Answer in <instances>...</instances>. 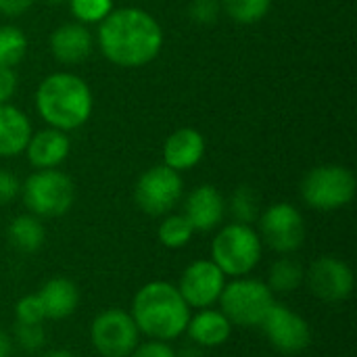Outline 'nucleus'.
Here are the masks:
<instances>
[{
  "label": "nucleus",
  "mask_w": 357,
  "mask_h": 357,
  "mask_svg": "<svg viewBox=\"0 0 357 357\" xmlns=\"http://www.w3.org/2000/svg\"><path fill=\"white\" fill-rule=\"evenodd\" d=\"M98 44L111 63L119 67H142L159 54L163 31L146 10L119 8L100 21Z\"/></svg>",
  "instance_id": "f257e3e1"
},
{
  "label": "nucleus",
  "mask_w": 357,
  "mask_h": 357,
  "mask_svg": "<svg viewBox=\"0 0 357 357\" xmlns=\"http://www.w3.org/2000/svg\"><path fill=\"white\" fill-rule=\"evenodd\" d=\"M140 333L155 341H174L186 333L190 307L182 299L178 287L157 280L144 284L132 301L130 314Z\"/></svg>",
  "instance_id": "f03ea898"
},
{
  "label": "nucleus",
  "mask_w": 357,
  "mask_h": 357,
  "mask_svg": "<svg viewBox=\"0 0 357 357\" xmlns=\"http://www.w3.org/2000/svg\"><path fill=\"white\" fill-rule=\"evenodd\" d=\"M38 113L56 130H75L92 113V92L88 84L73 73L48 75L36 94Z\"/></svg>",
  "instance_id": "7ed1b4c3"
},
{
  "label": "nucleus",
  "mask_w": 357,
  "mask_h": 357,
  "mask_svg": "<svg viewBox=\"0 0 357 357\" xmlns=\"http://www.w3.org/2000/svg\"><path fill=\"white\" fill-rule=\"evenodd\" d=\"M261 259V238L247 224H230L218 232L211 245V261L232 278L247 276Z\"/></svg>",
  "instance_id": "20e7f679"
},
{
  "label": "nucleus",
  "mask_w": 357,
  "mask_h": 357,
  "mask_svg": "<svg viewBox=\"0 0 357 357\" xmlns=\"http://www.w3.org/2000/svg\"><path fill=\"white\" fill-rule=\"evenodd\" d=\"M220 312L230 320L234 326H259L266 318L268 310L274 305V293L270 287L255 278H234L226 282L220 295Z\"/></svg>",
  "instance_id": "39448f33"
},
{
  "label": "nucleus",
  "mask_w": 357,
  "mask_h": 357,
  "mask_svg": "<svg viewBox=\"0 0 357 357\" xmlns=\"http://www.w3.org/2000/svg\"><path fill=\"white\" fill-rule=\"evenodd\" d=\"M23 201L36 218H59L71 209L75 188L67 174L59 169H38L23 184Z\"/></svg>",
  "instance_id": "423d86ee"
},
{
  "label": "nucleus",
  "mask_w": 357,
  "mask_h": 357,
  "mask_svg": "<svg viewBox=\"0 0 357 357\" xmlns=\"http://www.w3.org/2000/svg\"><path fill=\"white\" fill-rule=\"evenodd\" d=\"M301 195L305 203L314 209H341L351 203L356 195V178L347 167L320 165L305 176L301 184Z\"/></svg>",
  "instance_id": "0eeeda50"
},
{
  "label": "nucleus",
  "mask_w": 357,
  "mask_h": 357,
  "mask_svg": "<svg viewBox=\"0 0 357 357\" xmlns=\"http://www.w3.org/2000/svg\"><path fill=\"white\" fill-rule=\"evenodd\" d=\"M182 197V178L167 165H155L146 169L134 188L136 205L146 215H167Z\"/></svg>",
  "instance_id": "6e6552de"
},
{
  "label": "nucleus",
  "mask_w": 357,
  "mask_h": 357,
  "mask_svg": "<svg viewBox=\"0 0 357 357\" xmlns=\"http://www.w3.org/2000/svg\"><path fill=\"white\" fill-rule=\"evenodd\" d=\"M138 326L123 310H105L90 328V339L100 357H130L138 345Z\"/></svg>",
  "instance_id": "1a4fd4ad"
},
{
  "label": "nucleus",
  "mask_w": 357,
  "mask_h": 357,
  "mask_svg": "<svg viewBox=\"0 0 357 357\" xmlns=\"http://www.w3.org/2000/svg\"><path fill=\"white\" fill-rule=\"evenodd\" d=\"M259 230L264 243L278 253H293L305 241L303 215L289 203H276L259 218Z\"/></svg>",
  "instance_id": "9d476101"
},
{
  "label": "nucleus",
  "mask_w": 357,
  "mask_h": 357,
  "mask_svg": "<svg viewBox=\"0 0 357 357\" xmlns=\"http://www.w3.org/2000/svg\"><path fill=\"white\" fill-rule=\"evenodd\" d=\"M261 331L268 337V341L272 343V347H276L280 354H301L303 349L310 347L312 343V331L310 324L295 314L293 310H289L287 305H280L274 301V305L268 310L266 318L261 320Z\"/></svg>",
  "instance_id": "9b49d317"
},
{
  "label": "nucleus",
  "mask_w": 357,
  "mask_h": 357,
  "mask_svg": "<svg viewBox=\"0 0 357 357\" xmlns=\"http://www.w3.org/2000/svg\"><path fill=\"white\" fill-rule=\"evenodd\" d=\"M224 287L226 274L211 259H197L182 272L178 291L188 307L205 310L220 299Z\"/></svg>",
  "instance_id": "f8f14e48"
},
{
  "label": "nucleus",
  "mask_w": 357,
  "mask_h": 357,
  "mask_svg": "<svg viewBox=\"0 0 357 357\" xmlns=\"http://www.w3.org/2000/svg\"><path fill=\"white\" fill-rule=\"evenodd\" d=\"M307 287L314 293V297L328 301V303H339L345 301L351 291H354V272L351 268L341 261L339 257L326 255L316 259L307 274Z\"/></svg>",
  "instance_id": "ddd939ff"
},
{
  "label": "nucleus",
  "mask_w": 357,
  "mask_h": 357,
  "mask_svg": "<svg viewBox=\"0 0 357 357\" xmlns=\"http://www.w3.org/2000/svg\"><path fill=\"white\" fill-rule=\"evenodd\" d=\"M224 211L226 203L220 190L209 184H203L188 195L182 215L190 222L195 232H209L220 226V222L224 220Z\"/></svg>",
  "instance_id": "4468645a"
},
{
  "label": "nucleus",
  "mask_w": 357,
  "mask_h": 357,
  "mask_svg": "<svg viewBox=\"0 0 357 357\" xmlns=\"http://www.w3.org/2000/svg\"><path fill=\"white\" fill-rule=\"evenodd\" d=\"M203 153H205V140L192 128L176 130L165 140V146H163L165 165L172 167L174 172L192 169L203 159Z\"/></svg>",
  "instance_id": "2eb2a0df"
},
{
  "label": "nucleus",
  "mask_w": 357,
  "mask_h": 357,
  "mask_svg": "<svg viewBox=\"0 0 357 357\" xmlns=\"http://www.w3.org/2000/svg\"><path fill=\"white\" fill-rule=\"evenodd\" d=\"M29 163L38 169H54L69 155V138L63 130L48 128L33 134L27 142Z\"/></svg>",
  "instance_id": "dca6fc26"
},
{
  "label": "nucleus",
  "mask_w": 357,
  "mask_h": 357,
  "mask_svg": "<svg viewBox=\"0 0 357 357\" xmlns=\"http://www.w3.org/2000/svg\"><path fill=\"white\" fill-rule=\"evenodd\" d=\"M50 50L54 59H59L61 63H67V65L82 63L84 59H88L92 50L90 31L82 23L61 25L50 36Z\"/></svg>",
  "instance_id": "f3484780"
},
{
  "label": "nucleus",
  "mask_w": 357,
  "mask_h": 357,
  "mask_svg": "<svg viewBox=\"0 0 357 357\" xmlns=\"http://www.w3.org/2000/svg\"><path fill=\"white\" fill-rule=\"evenodd\" d=\"M38 297L42 301L44 316L48 320H65V318H69L77 310V303H79L77 287L71 280L61 278V276L50 278L42 287Z\"/></svg>",
  "instance_id": "a211bd4d"
},
{
  "label": "nucleus",
  "mask_w": 357,
  "mask_h": 357,
  "mask_svg": "<svg viewBox=\"0 0 357 357\" xmlns=\"http://www.w3.org/2000/svg\"><path fill=\"white\" fill-rule=\"evenodd\" d=\"M186 333L201 347H220L230 339L232 324L220 310H201L188 320Z\"/></svg>",
  "instance_id": "6ab92c4d"
},
{
  "label": "nucleus",
  "mask_w": 357,
  "mask_h": 357,
  "mask_svg": "<svg viewBox=\"0 0 357 357\" xmlns=\"http://www.w3.org/2000/svg\"><path fill=\"white\" fill-rule=\"evenodd\" d=\"M31 138L27 117L10 105H0V157H15L25 151Z\"/></svg>",
  "instance_id": "aec40b11"
},
{
  "label": "nucleus",
  "mask_w": 357,
  "mask_h": 357,
  "mask_svg": "<svg viewBox=\"0 0 357 357\" xmlns=\"http://www.w3.org/2000/svg\"><path fill=\"white\" fill-rule=\"evenodd\" d=\"M46 238V230L36 215H19L8 226V241L21 253H36Z\"/></svg>",
  "instance_id": "412c9836"
},
{
  "label": "nucleus",
  "mask_w": 357,
  "mask_h": 357,
  "mask_svg": "<svg viewBox=\"0 0 357 357\" xmlns=\"http://www.w3.org/2000/svg\"><path fill=\"white\" fill-rule=\"evenodd\" d=\"M305 280V270L297 259L282 257L270 266L268 272V287L272 293H293Z\"/></svg>",
  "instance_id": "4be33fe9"
},
{
  "label": "nucleus",
  "mask_w": 357,
  "mask_h": 357,
  "mask_svg": "<svg viewBox=\"0 0 357 357\" xmlns=\"http://www.w3.org/2000/svg\"><path fill=\"white\" fill-rule=\"evenodd\" d=\"M27 50V38L25 33L15 25H2L0 27V67H15L23 61Z\"/></svg>",
  "instance_id": "5701e85b"
},
{
  "label": "nucleus",
  "mask_w": 357,
  "mask_h": 357,
  "mask_svg": "<svg viewBox=\"0 0 357 357\" xmlns=\"http://www.w3.org/2000/svg\"><path fill=\"white\" fill-rule=\"evenodd\" d=\"M195 230L184 215H167L159 226V241L167 249H182L190 243Z\"/></svg>",
  "instance_id": "b1692460"
},
{
  "label": "nucleus",
  "mask_w": 357,
  "mask_h": 357,
  "mask_svg": "<svg viewBox=\"0 0 357 357\" xmlns=\"http://www.w3.org/2000/svg\"><path fill=\"white\" fill-rule=\"evenodd\" d=\"M272 6V0H224L228 17L236 23L251 25L261 21Z\"/></svg>",
  "instance_id": "393cba45"
},
{
  "label": "nucleus",
  "mask_w": 357,
  "mask_h": 357,
  "mask_svg": "<svg viewBox=\"0 0 357 357\" xmlns=\"http://www.w3.org/2000/svg\"><path fill=\"white\" fill-rule=\"evenodd\" d=\"M230 211L236 224H251L259 218V199L251 186H241L230 199Z\"/></svg>",
  "instance_id": "a878e982"
},
{
  "label": "nucleus",
  "mask_w": 357,
  "mask_h": 357,
  "mask_svg": "<svg viewBox=\"0 0 357 357\" xmlns=\"http://www.w3.org/2000/svg\"><path fill=\"white\" fill-rule=\"evenodd\" d=\"M111 0H71V10L82 23H98L111 13Z\"/></svg>",
  "instance_id": "bb28decb"
},
{
  "label": "nucleus",
  "mask_w": 357,
  "mask_h": 357,
  "mask_svg": "<svg viewBox=\"0 0 357 357\" xmlns=\"http://www.w3.org/2000/svg\"><path fill=\"white\" fill-rule=\"evenodd\" d=\"M15 343L23 351L33 354L44 347L46 333H44L42 324H15Z\"/></svg>",
  "instance_id": "cd10ccee"
},
{
  "label": "nucleus",
  "mask_w": 357,
  "mask_h": 357,
  "mask_svg": "<svg viewBox=\"0 0 357 357\" xmlns=\"http://www.w3.org/2000/svg\"><path fill=\"white\" fill-rule=\"evenodd\" d=\"M15 320L17 324H42L46 320L44 316V307H42V301L36 295H27L23 299L17 301L15 305Z\"/></svg>",
  "instance_id": "c85d7f7f"
},
{
  "label": "nucleus",
  "mask_w": 357,
  "mask_h": 357,
  "mask_svg": "<svg viewBox=\"0 0 357 357\" xmlns=\"http://www.w3.org/2000/svg\"><path fill=\"white\" fill-rule=\"evenodd\" d=\"M220 10H222V4L220 0H192L190 6H188V15L195 23H201V25H211L218 21L220 17Z\"/></svg>",
  "instance_id": "c756f323"
},
{
  "label": "nucleus",
  "mask_w": 357,
  "mask_h": 357,
  "mask_svg": "<svg viewBox=\"0 0 357 357\" xmlns=\"http://www.w3.org/2000/svg\"><path fill=\"white\" fill-rule=\"evenodd\" d=\"M130 357H178L174 354V349L165 343V341H146L136 345V349L130 354Z\"/></svg>",
  "instance_id": "7c9ffc66"
},
{
  "label": "nucleus",
  "mask_w": 357,
  "mask_h": 357,
  "mask_svg": "<svg viewBox=\"0 0 357 357\" xmlns=\"http://www.w3.org/2000/svg\"><path fill=\"white\" fill-rule=\"evenodd\" d=\"M21 192V182L15 174L0 169V205L10 203Z\"/></svg>",
  "instance_id": "2f4dec72"
},
{
  "label": "nucleus",
  "mask_w": 357,
  "mask_h": 357,
  "mask_svg": "<svg viewBox=\"0 0 357 357\" xmlns=\"http://www.w3.org/2000/svg\"><path fill=\"white\" fill-rule=\"evenodd\" d=\"M17 88V77L10 67H0V105H4Z\"/></svg>",
  "instance_id": "473e14b6"
},
{
  "label": "nucleus",
  "mask_w": 357,
  "mask_h": 357,
  "mask_svg": "<svg viewBox=\"0 0 357 357\" xmlns=\"http://www.w3.org/2000/svg\"><path fill=\"white\" fill-rule=\"evenodd\" d=\"M31 2L33 0H0V13L8 17H17L25 13L31 6Z\"/></svg>",
  "instance_id": "72a5a7b5"
},
{
  "label": "nucleus",
  "mask_w": 357,
  "mask_h": 357,
  "mask_svg": "<svg viewBox=\"0 0 357 357\" xmlns=\"http://www.w3.org/2000/svg\"><path fill=\"white\" fill-rule=\"evenodd\" d=\"M13 339L6 335V333H2L0 331V357H10L13 356Z\"/></svg>",
  "instance_id": "f704fd0d"
},
{
  "label": "nucleus",
  "mask_w": 357,
  "mask_h": 357,
  "mask_svg": "<svg viewBox=\"0 0 357 357\" xmlns=\"http://www.w3.org/2000/svg\"><path fill=\"white\" fill-rule=\"evenodd\" d=\"M44 357H77L75 354L67 351V349H54V351H48Z\"/></svg>",
  "instance_id": "c9c22d12"
},
{
  "label": "nucleus",
  "mask_w": 357,
  "mask_h": 357,
  "mask_svg": "<svg viewBox=\"0 0 357 357\" xmlns=\"http://www.w3.org/2000/svg\"><path fill=\"white\" fill-rule=\"evenodd\" d=\"M61 2H65V0H48V4H61Z\"/></svg>",
  "instance_id": "e433bc0d"
}]
</instances>
